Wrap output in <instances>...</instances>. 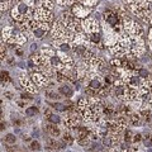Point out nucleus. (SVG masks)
Listing matches in <instances>:
<instances>
[{
    "label": "nucleus",
    "mask_w": 152,
    "mask_h": 152,
    "mask_svg": "<svg viewBox=\"0 0 152 152\" xmlns=\"http://www.w3.org/2000/svg\"><path fill=\"white\" fill-rule=\"evenodd\" d=\"M81 25H83V32H85L86 34H91L95 33V32H99V28H100V24H99L98 19L93 17H87L86 19L81 20Z\"/></svg>",
    "instance_id": "1"
},
{
    "label": "nucleus",
    "mask_w": 152,
    "mask_h": 152,
    "mask_svg": "<svg viewBox=\"0 0 152 152\" xmlns=\"http://www.w3.org/2000/svg\"><path fill=\"white\" fill-rule=\"evenodd\" d=\"M71 11L72 14L79 19H86L87 17H90V13H91V9L90 8L83 5L81 3H75L71 7Z\"/></svg>",
    "instance_id": "2"
},
{
    "label": "nucleus",
    "mask_w": 152,
    "mask_h": 152,
    "mask_svg": "<svg viewBox=\"0 0 152 152\" xmlns=\"http://www.w3.org/2000/svg\"><path fill=\"white\" fill-rule=\"evenodd\" d=\"M19 83H20V86H23V89H24L25 91L31 93V94H34V93L38 91V87L36 86V84L32 81V79L28 77V75H25V74L20 75Z\"/></svg>",
    "instance_id": "3"
},
{
    "label": "nucleus",
    "mask_w": 152,
    "mask_h": 152,
    "mask_svg": "<svg viewBox=\"0 0 152 152\" xmlns=\"http://www.w3.org/2000/svg\"><path fill=\"white\" fill-rule=\"evenodd\" d=\"M104 22L112 28H114L115 25H118L122 23L121 18L118 17V14H117L114 10H110V9L104 11Z\"/></svg>",
    "instance_id": "4"
},
{
    "label": "nucleus",
    "mask_w": 152,
    "mask_h": 152,
    "mask_svg": "<svg viewBox=\"0 0 152 152\" xmlns=\"http://www.w3.org/2000/svg\"><path fill=\"white\" fill-rule=\"evenodd\" d=\"M31 79L32 81H33L34 84H36V86L39 89V87H43V86H47L48 85V81L49 79L46 76L43 72L41 71H34L31 74Z\"/></svg>",
    "instance_id": "5"
},
{
    "label": "nucleus",
    "mask_w": 152,
    "mask_h": 152,
    "mask_svg": "<svg viewBox=\"0 0 152 152\" xmlns=\"http://www.w3.org/2000/svg\"><path fill=\"white\" fill-rule=\"evenodd\" d=\"M47 132L51 137H53V138H58L60 136H62V131L60 129V127H57V124H52L49 123L47 125Z\"/></svg>",
    "instance_id": "6"
},
{
    "label": "nucleus",
    "mask_w": 152,
    "mask_h": 152,
    "mask_svg": "<svg viewBox=\"0 0 152 152\" xmlns=\"http://www.w3.org/2000/svg\"><path fill=\"white\" fill-rule=\"evenodd\" d=\"M58 91H60L61 95L65 96V98H71V96L74 95V91H72L71 86H70L69 84H63V85H61L60 89H58Z\"/></svg>",
    "instance_id": "7"
},
{
    "label": "nucleus",
    "mask_w": 152,
    "mask_h": 152,
    "mask_svg": "<svg viewBox=\"0 0 152 152\" xmlns=\"http://www.w3.org/2000/svg\"><path fill=\"white\" fill-rule=\"evenodd\" d=\"M72 51H74L75 56L83 57L84 53L87 51V47H86V46H83V45H74V46H72Z\"/></svg>",
    "instance_id": "8"
},
{
    "label": "nucleus",
    "mask_w": 152,
    "mask_h": 152,
    "mask_svg": "<svg viewBox=\"0 0 152 152\" xmlns=\"http://www.w3.org/2000/svg\"><path fill=\"white\" fill-rule=\"evenodd\" d=\"M46 98H48L49 100H58L61 98V94H60V91L57 93L55 89L47 87V90H46Z\"/></svg>",
    "instance_id": "9"
},
{
    "label": "nucleus",
    "mask_w": 152,
    "mask_h": 152,
    "mask_svg": "<svg viewBox=\"0 0 152 152\" xmlns=\"http://www.w3.org/2000/svg\"><path fill=\"white\" fill-rule=\"evenodd\" d=\"M89 38H90V42H91V45H96L99 46L101 43V34L100 32H95V33H91L89 34Z\"/></svg>",
    "instance_id": "10"
},
{
    "label": "nucleus",
    "mask_w": 152,
    "mask_h": 152,
    "mask_svg": "<svg viewBox=\"0 0 152 152\" xmlns=\"http://www.w3.org/2000/svg\"><path fill=\"white\" fill-rule=\"evenodd\" d=\"M47 33V31L46 29H43L41 25H38V27L34 29L33 32H32V34H33V37L34 38H37V39H41V38H43V36Z\"/></svg>",
    "instance_id": "11"
},
{
    "label": "nucleus",
    "mask_w": 152,
    "mask_h": 152,
    "mask_svg": "<svg viewBox=\"0 0 152 152\" xmlns=\"http://www.w3.org/2000/svg\"><path fill=\"white\" fill-rule=\"evenodd\" d=\"M51 108L56 109L57 112H67V110H69V107H67L66 104L58 103V101H56V103H52V104H51Z\"/></svg>",
    "instance_id": "12"
},
{
    "label": "nucleus",
    "mask_w": 152,
    "mask_h": 152,
    "mask_svg": "<svg viewBox=\"0 0 152 152\" xmlns=\"http://www.w3.org/2000/svg\"><path fill=\"white\" fill-rule=\"evenodd\" d=\"M47 119H48L49 123H52V124H60L61 123V117L57 115V114H55V113L51 114Z\"/></svg>",
    "instance_id": "13"
},
{
    "label": "nucleus",
    "mask_w": 152,
    "mask_h": 152,
    "mask_svg": "<svg viewBox=\"0 0 152 152\" xmlns=\"http://www.w3.org/2000/svg\"><path fill=\"white\" fill-rule=\"evenodd\" d=\"M38 108L37 107H28L27 109H25V115L27 117H34L36 114H38Z\"/></svg>",
    "instance_id": "14"
},
{
    "label": "nucleus",
    "mask_w": 152,
    "mask_h": 152,
    "mask_svg": "<svg viewBox=\"0 0 152 152\" xmlns=\"http://www.w3.org/2000/svg\"><path fill=\"white\" fill-rule=\"evenodd\" d=\"M137 74H138V76L141 79H148V76H150L151 74H150V71H148L147 69H138V72H137Z\"/></svg>",
    "instance_id": "15"
},
{
    "label": "nucleus",
    "mask_w": 152,
    "mask_h": 152,
    "mask_svg": "<svg viewBox=\"0 0 152 152\" xmlns=\"http://www.w3.org/2000/svg\"><path fill=\"white\" fill-rule=\"evenodd\" d=\"M80 3L83 5H85L87 8H93L96 5V3H98V0H80Z\"/></svg>",
    "instance_id": "16"
},
{
    "label": "nucleus",
    "mask_w": 152,
    "mask_h": 152,
    "mask_svg": "<svg viewBox=\"0 0 152 152\" xmlns=\"http://www.w3.org/2000/svg\"><path fill=\"white\" fill-rule=\"evenodd\" d=\"M11 1H13V0H1V11L3 13H4V10L7 11L10 8Z\"/></svg>",
    "instance_id": "17"
},
{
    "label": "nucleus",
    "mask_w": 152,
    "mask_h": 152,
    "mask_svg": "<svg viewBox=\"0 0 152 152\" xmlns=\"http://www.w3.org/2000/svg\"><path fill=\"white\" fill-rule=\"evenodd\" d=\"M29 148H31L32 151H39L41 150V145L38 141H32L31 145H29Z\"/></svg>",
    "instance_id": "18"
},
{
    "label": "nucleus",
    "mask_w": 152,
    "mask_h": 152,
    "mask_svg": "<svg viewBox=\"0 0 152 152\" xmlns=\"http://www.w3.org/2000/svg\"><path fill=\"white\" fill-rule=\"evenodd\" d=\"M15 141H17V137L14 136V134H7V137H5V142L7 143H15Z\"/></svg>",
    "instance_id": "19"
},
{
    "label": "nucleus",
    "mask_w": 152,
    "mask_h": 152,
    "mask_svg": "<svg viewBox=\"0 0 152 152\" xmlns=\"http://www.w3.org/2000/svg\"><path fill=\"white\" fill-rule=\"evenodd\" d=\"M141 141H143V137H142V134L141 133H137V134H134L133 136V143H137L138 145Z\"/></svg>",
    "instance_id": "20"
},
{
    "label": "nucleus",
    "mask_w": 152,
    "mask_h": 152,
    "mask_svg": "<svg viewBox=\"0 0 152 152\" xmlns=\"http://www.w3.org/2000/svg\"><path fill=\"white\" fill-rule=\"evenodd\" d=\"M3 95H4L5 98H8V99H11V98H13V91H9V90H5V91L3 93Z\"/></svg>",
    "instance_id": "21"
},
{
    "label": "nucleus",
    "mask_w": 152,
    "mask_h": 152,
    "mask_svg": "<svg viewBox=\"0 0 152 152\" xmlns=\"http://www.w3.org/2000/svg\"><path fill=\"white\" fill-rule=\"evenodd\" d=\"M43 114H45V117H47V118H48V117L51 115V114H53V113H52V110L49 109V108H46L45 112H43Z\"/></svg>",
    "instance_id": "22"
},
{
    "label": "nucleus",
    "mask_w": 152,
    "mask_h": 152,
    "mask_svg": "<svg viewBox=\"0 0 152 152\" xmlns=\"http://www.w3.org/2000/svg\"><path fill=\"white\" fill-rule=\"evenodd\" d=\"M37 46H38V45H37V43H33V45H32V46H31V52H32V55H33V53H34V52H37V48H38V47H37Z\"/></svg>",
    "instance_id": "23"
},
{
    "label": "nucleus",
    "mask_w": 152,
    "mask_h": 152,
    "mask_svg": "<svg viewBox=\"0 0 152 152\" xmlns=\"http://www.w3.org/2000/svg\"><path fill=\"white\" fill-rule=\"evenodd\" d=\"M17 104H18L19 107H22V108L27 107V101H25V100H19V101H18V103H17Z\"/></svg>",
    "instance_id": "24"
},
{
    "label": "nucleus",
    "mask_w": 152,
    "mask_h": 152,
    "mask_svg": "<svg viewBox=\"0 0 152 152\" xmlns=\"http://www.w3.org/2000/svg\"><path fill=\"white\" fill-rule=\"evenodd\" d=\"M7 152H15V147H7Z\"/></svg>",
    "instance_id": "25"
},
{
    "label": "nucleus",
    "mask_w": 152,
    "mask_h": 152,
    "mask_svg": "<svg viewBox=\"0 0 152 152\" xmlns=\"http://www.w3.org/2000/svg\"><path fill=\"white\" fill-rule=\"evenodd\" d=\"M8 63H9V65H13V63H14V57L8 58Z\"/></svg>",
    "instance_id": "26"
},
{
    "label": "nucleus",
    "mask_w": 152,
    "mask_h": 152,
    "mask_svg": "<svg viewBox=\"0 0 152 152\" xmlns=\"http://www.w3.org/2000/svg\"><path fill=\"white\" fill-rule=\"evenodd\" d=\"M23 141H24V142H27V141H31V137H24V138H23Z\"/></svg>",
    "instance_id": "27"
},
{
    "label": "nucleus",
    "mask_w": 152,
    "mask_h": 152,
    "mask_svg": "<svg viewBox=\"0 0 152 152\" xmlns=\"http://www.w3.org/2000/svg\"><path fill=\"white\" fill-rule=\"evenodd\" d=\"M147 152H152V147H150V148H148V150H147Z\"/></svg>",
    "instance_id": "28"
},
{
    "label": "nucleus",
    "mask_w": 152,
    "mask_h": 152,
    "mask_svg": "<svg viewBox=\"0 0 152 152\" xmlns=\"http://www.w3.org/2000/svg\"><path fill=\"white\" fill-rule=\"evenodd\" d=\"M105 152H112V151H105Z\"/></svg>",
    "instance_id": "29"
}]
</instances>
